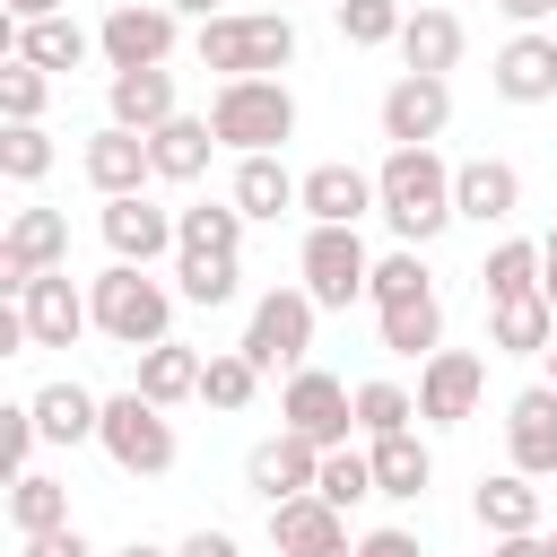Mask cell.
I'll list each match as a JSON object with an SVG mask.
<instances>
[{
	"label": "cell",
	"instance_id": "obj_5",
	"mask_svg": "<svg viewBox=\"0 0 557 557\" xmlns=\"http://www.w3.org/2000/svg\"><path fill=\"white\" fill-rule=\"evenodd\" d=\"M96 444H104V461H113L122 479H165V470H174V453H183V444H174V418H165V409H157L139 383L104 400Z\"/></svg>",
	"mask_w": 557,
	"mask_h": 557
},
{
	"label": "cell",
	"instance_id": "obj_52",
	"mask_svg": "<svg viewBox=\"0 0 557 557\" xmlns=\"http://www.w3.org/2000/svg\"><path fill=\"white\" fill-rule=\"evenodd\" d=\"M165 9H183V17H226V0H165Z\"/></svg>",
	"mask_w": 557,
	"mask_h": 557
},
{
	"label": "cell",
	"instance_id": "obj_25",
	"mask_svg": "<svg viewBox=\"0 0 557 557\" xmlns=\"http://www.w3.org/2000/svg\"><path fill=\"white\" fill-rule=\"evenodd\" d=\"M209 148H218L209 113H174V122H157V131H148L157 183H200V174H209Z\"/></svg>",
	"mask_w": 557,
	"mask_h": 557
},
{
	"label": "cell",
	"instance_id": "obj_20",
	"mask_svg": "<svg viewBox=\"0 0 557 557\" xmlns=\"http://www.w3.org/2000/svg\"><path fill=\"white\" fill-rule=\"evenodd\" d=\"M87 183L104 191V200H122V191H148L157 183V157H148V131H122V122H104L96 139H87Z\"/></svg>",
	"mask_w": 557,
	"mask_h": 557
},
{
	"label": "cell",
	"instance_id": "obj_40",
	"mask_svg": "<svg viewBox=\"0 0 557 557\" xmlns=\"http://www.w3.org/2000/svg\"><path fill=\"white\" fill-rule=\"evenodd\" d=\"M435 278H426V244H400V252H383L374 261V278H366V296H374V313L383 305H409V296H426Z\"/></svg>",
	"mask_w": 557,
	"mask_h": 557
},
{
	"label": "cell",
	"instance_id": "obj_58",
	"mask_svg": "<svg viewBox=\"0 0 557 557\" xmlns=\"http://www.w3.org/2000/svg\"><path fill=\"white\" fill-rule=\"evenodd\" d=\"M548 35H557V26H548Z\"/></svg>",
	"mask_w": 557,
	"mask_h": 557
},
{
	"label": "cell",
	"instance_id": "obj_49",
	"mask_svg": "<svg viewBox=\"0 0 557 557\" xmlns=\"http://www.w3.org/2000/svg\"><path fill=\"white\" fill-rule=\"evenodd\" d=\"M496 557H557V548H548V531H513V540H496Z\"/></svg>",
	"mask_w": 557,
	"mask_h": 557
},
{
	"label": "cell",
	"instance_id": "obj_30",
	"mask_svg": "<svg viewBox=\"0 0 557 557\" xmlns=\"http://www.w3.org/2000/svg\"><path fill=\"white\" fill-rule=\"evenodd\" d=\"M200 366H209V357H200L191 339H157V348H139V374H131V383H139L157 409H174V400H200Z\"/></svg>",
	"mask_w": 557,
	"mask_h": 557
},
{
	"label": "cell",
	"instance_id": "obj_7",
	"mask_svg": "<svg viewBox=\"0 0 557 557\" xmlns=\"http://www.w3.org/2000/svg\"><path fill=\"white\" fill-rule=\"evenodd\" d=\"M174 44H183V9H165V0H113L96 26L104 70H157V61H174Z\"/></svg>",
	"mask_w": 557,
	"mask_h": 557
},
{
	"label": "cell",
	"instance_id": "obj_39",
	"mask_svg": "<svg viewBox=\"0 0 557 557\" xmlns=\"http://www.w3.org/2000/svg\"><path fill=\"white\" fill-rule=\"evenodd\" d=\"M44 104H52V70H35L26 52H9L0 61V122H44Z\"/></svg>",
	"mask_w": 557,
	"mask_h": 557
},
{
	"label": "cell",
	"instance_id": "obj_53",
	"mask_svg": "<svg viewBox=\"0 0 557 557\" xmlns=\"http://www.w3.org/2000/svg\"><path fill=\"white\" fill-rule=\"evenodd\" d=\"M540 261H548V270H557V226H548V235H540Z\"/></svg>",
	"mask_w": 557,
	"mask_h": 557
},
{
	"label": "cell",
	"instance_id": "obj_54",
	"mask_svg": "<svg viewBox=\"0 0 557 557\" xmlns=\"http://www.w3.org/2000/svg\"><path fill=\"white\" fill-rule=\"evenodd\" d=\"M540 296H548V305H557V270H540Z\"/></svg>",
	"mask_w": 557,
	"mask_h": 557
},
{
	"label": "cell",
	"instance_id": "obj_50",
	"mask_svg": "<svg viewBox=\"0 0 557 557\" xmlns=\"http://www.w3.org/2000/svg\"><path fill=\"white\" fill-rule=\"evenodd\" d=\"M9 9V26H35V17H61V0H0Z\"/></svg>",
	"mask_w": 557,
	"mask_h": 557
},
{
	"label": "cell",
	"instance_id": "obj_15",
	"mask_svg": "<svg viewBox=\"0 0 557 557\" xmlns=\"http://www.w3.org/2000/svg\"><path fill=\"white\" fill-rule=\"evenodd\" d=\"M487 87H496L505 104H548V96H557V35H548V26H513L505 52L487 61Z\"/></svg>",
	"mask_w": 557,
	"mask_h": 557
},
{
	"label": "cell",
	"instance_id": "obj_51",
	"mask_svg": "<svg viewBox=\"0 0 557 557\" xmlns=\"http://www.w3.org/2000/svg\"><path fill=\"white\" fill-rule=\"evenodd\" d=\"M113 557H183V548H157V540H122Z\"/></svg>",
	"mask_w": 557,
	"mask_h": 557
},
{
	"label": "cell",
	"instance_id": "obj_48",
	"mask_svg": "<svg viewBox=\"0 0 557 557\" xmlns=\"http://www.w3.org/2000/svg\"><path fill=\"white\" fill-rule=\"evenodd\" d=\"M513 26H557V0H496Z\"/></svg>",
	"mask_w": 557,
	"mask_h": 557
},
{
	"label": "cell",
	"instance_id": "obj_19",
	"mask_svg": "<svg viewBox=\"0 0 557 557\" xmlns=\"http://www.w3.org/2000/svg\"><path fill=\"white\" fill-rule=\"evenodd\" d=\"M174 113H183V87H174L165 61H157V70H113V78H104V122L157 131V122H174Z\"/></svg>",
	"mask_w": 557,
	"mask_h": 557
},
{
	"label": "cell",
	"instance_id": "obj_9",
	"mask_svg": "<svg viewBox=\"0 0 557 557\" xmlns=\"http://www.w3.org/2000/svg\"><path fill=\"white\" fill-rule=\"evenodd\" d=\"M278 426H296L305 444H348V426H357V392L339 383V374H322V366H296L287 374V392H278Z\"/></svg>",
	"mask_w": 557,
	"mask_h": 557
},
{
	"label": "cell",
	"instance_id": "obj_6",
	"mask_svg": "<svg viewBox=\"0 0 557 557\" xmlns=\"http://www.w3.org/2000/svg\"><path fill=\"white\" fill-rule=\"evenodd\" d=\"M296 278H305V296H313L322 313H348V305L366 296V278H374V252H366L357 226H305Z\"/></svg>",
	"mask_w": 557,
	"mask_h": 557
},
{
	"label": "cell",
	"instance_id": "obj_4",
	"mask_svg": "<svg viewBox=\"0 0 557 557\" xmlns=\"http://www.w3.org/2000/svg\"><path fill=\"white\" fill-rule=\"evenodd\" d=\"M209 131H218V148H235V157L287 148V139H296V96H287V78H218Z\"/></svg>",
	"mask_w": 557,
	"mask_h": 557
},
{
	"label": "cell",
	"instance_id": "obj_35",
	"mask_svg": "<svg viewBox=\"0 0 557 557\" xmlns=\"http://www.w3.org/2000/svg\"><path fill=\"white\" fill-rule=\"evenodd\" d=\"M540 270H548V261H540V244H522V235H513V244H496V252L479 261V296H487V305L531 296V287H540Z\"/></svg>",
	"mask_w": 557,
	"mask_h": 557
},
{
	"label": "cell",
	"instance_id": "obj_36",
	"mask_svg": "<svg viewBox=\"0 0 557 557\" xmlns=\"http://www.w3.org/2000/svg\"><path fill=\"white\" fill-rule=\"evenodd\" d=\"M331 17H339V44H348V52L400 44V26H409V9H400V0H331Z\"/></svg>",
	"mask_w": 557,
	"mask_h": 557
},
{
	"label": "cell",
	"instance_id": "obj_3",
	"mask_svg": "<svg viewBox=\"0 0 557 557\" xmlns=\"http://www.w3.org/2000/svg\"><path fill=\"white\" fill-rule=\"evenodd\" d=\"M87 305H96V331L113 339V348H157V339H174V287L157 278V270H139V261H113V270H96L87 278Z\"/></svg>",
	"mask_w": 557,
	"mask_h": 557
},
{
	"label": "cell",
	"instance_id": "obj_27",
	"mask_svg": "<svg viewBox=\"0 0 557 557\" xmlns=\"http://www.w3.org/2000/svg\"><path fill=\"white\" fill-rule=\"evenodd\" d=\"M366 453H374V487H383V496L418 505V496L435 487V453L418 444V426H400V435H366Z\"/></svg>",
	"mask_w": 557,
	"mask_h": 557
},
{
	"label": "cell",
	"instance_id": "obj_44",
	"mask_svg": "<svg viewBox=\"0 0 557 557\" xmlns=\"http://www.w3.org/2000/svg\"><path fill=\"white\" fill-rule=\"evenodd\" d=\"M35 444H44L35 400H9V409H0V461H9V479H17V470H35Z\"/></svg>",
	"mask_w": 557,
	"mask_h": 557
},
{
	"label": "cell",
	"instance_id": "obj_17",
	"mask_svg": "<svg viewBox=\"0 0 557 557\" xmlns=\"http://www.w3.org/2000/svg\"><path fill=\"white\" fill-rule=\"evenodd\" d=\"M26 331H35V348H78L87 331H96V305H87V287H70V270H44L26 296Z\"/></svg>",
	"mask_w": 557,
	"mask_h": 557
},
{
	"label": "cell",
	"instance_id": "obj_42",
	"mask_svg": "<svg viewBox=\"0 0 557 557\" xmlns=\"http://www.w3.org/2000/svg\"><path fill=\"white\" fill-rule=\"evenodd\" d=\"M0 174L9 183H44L52 174V131L44 122H9L0 131Z\"/></svg>",
	"mask_w": 557,
	"mask_h": 557
},
{
	"label": "cell",
	"instance_id": "obj_38",
	"mask_svg": "<svg viewBox=\"0 0 557 557\" xmlns=\"http://www.w3.org/2000/svg\"><path fill=\"white\" fill-rule=\"evenodd\" d=\"M252 392H261V366H252L244 348H209V366H200V400H209V409H252Z\"/></svg>",
	"mask_w": 557,
	"mask_h": 557
},
{
	"label": "cell",
	"instance_id": "obj_41",
	"mask_svg": "<svg viewBox=\"0 0 557 557\" xmlns=\"http://www.w3.org/2000/svg\"><path fill=\"white\" fill-rule=\"evenodd\" d=\"M313 496H331L339 513H348V505H366V496H383V487H374V453H348V444H331V453H322V479H313Z\"/></svg>",
	"mask_w": 557,
	"mask_h": 557
},
{
	"label": "cell",
	"instance_id": "obj_22",
	"mask_svg": "<svg viewBox=\"0 0 557 557\" xmlns=\"http://www.w3.org/2000/svg\"><path fill=\"white\" fill-rule=\"evenodd\" d=\"M453 209H461L470 226H505V218L522 209V174H513L505 157H470V165H453Z\"/></svg>",
	"mask_w": 557,
	"mask_h": 557
},
{
	"label": "cell",
	"instance_id": "obj_29",
	"mask_svg": "<svg viewBox=\"0 0 557 557\" xmlns=\"http://www.w3.org/2000/svg\"><path fill=\"white\" fill-rule=\"evenodd\" d=\"M374 339H383L392 357H418V366H426V357L444 348V296L426 287V296H409V305H383V313H374Z\"/></svg>",
	"mask_w": 557,
	"mask_h": 557
},
{
	"label": "cell",
	"instance_id": "obj_10",
	"mask_svg": "<svg viewBox=\"0 0 557 557\" xmlns=\"http://www.w3.org/2000/svg\"><path fill=\"white\" fill-rule=\"evenodd\" d=\"M44 270H70V218L61 209H17L0 235V296H26Z\"/></svg>",
	"mask_w": 557,
	"mask_h": 557
},
{
	"label": "cell",
	"instance_id": "obj_46",
	"mask_svg": "<svg viewBox=\"0 0 557 557\" xmlns=\"http://www.w3.org/2000/svg\"><path fill=\"white\" fill-rule=\"evenodd\" d=\"M357 557H426V548H418V531H392V522H383V531L357 540Z\"/></svg>",
	"mask_w": 557,
	"mask_h": 557
},
{
	"label": "cell",
	"instance_id": "obj_56",
	"mask_svg": "<svg viewBox=\"0 0 557 557\" xmlns=\"http://www.w3.org/2000/svg\"><path fill=\"white\" fill-rule=\"evenodd\" d=\"M244 9H278V0H244Z\"/></svg>",
	"mask_w": 557,
	"mask_h": 557
},
{
	"label": "cell",
	"instance_id": "obj_13",
	"mask_svg": "<svg viewBox=\"0 0 557 557\" xmlns=\"http://www.w3.org/2000/svg\"><path fill=\"white\" fill-rule=\"evenodd\" d=\"M313 479H322V444H305L296 426H278V435H261V444L244 453V487H252L261 505L313 496Z\"/></svg>",
	"mask_w": 557,
	"mask_h": 557
},
{
	"label": "cell",
	"instance_id": "obj_12",
	"mask_svg": "<svg viewBox=\"0 0 557 557\" xmlns=\"http://www.w3.org/2000/svg\"><path fill=\"white\" fill-rule=\"evenodd\" d=\"M96 226H104V252L113 261H165V252H183V218L174 209H157L148 191H122V200H104L96 209Z\"/></svg>",
	"mask_w": 557,
	"mask_h": 557
},
{
	"label": "cell",
	"instance_id": "obj_32",
	"mask_svg": "<svg viewBox=\"0 0 557 557\" xmlns=\"http://www.w3.org/2000/svg\"><path fill=\"white\" fill-rule=\"evenodd\" d=\"M461 44H470V26L453 9H409V26H400V61L409 70H435V78H453Z\"/></svg>",
	"mask_w": 557,
	"mask_h": 557
},
{
	"label": "cell",
	"instance_id": "obj_16",
	"mask_svg": "<svg viewBox=\"0 0 557 557\" xmlns=\"http://www.w3.org/2000/svg\"><path fill=\"white\" fill-rule=\"evenodd\" d=\"M270 548H278V557H357L348 513H339L331 496H287V505H270Z\"/></svg>",
	"mask_w": 557,
	"mask_h": 557
},
{
	"label": "cell",
	"instance_id": "obj_1",
	"mask_svg": "<svg viewBox=\"0 0 557 557\" xmlns=\"http://www.w3.org/2000/svg\"><path fill=\"white\" fill-rule=\"evenodd\" d=\"M374 191H383V226L400 235V244H435L461 209H453V165L435 157V148H392L383 165H374Z\"/></svg>",
	"mask_w": 557,
	"mask_h": 557
},
{
	"label": "cell",
	"instance_id": "obj_37",
	"mask_svg": "<svg viewBox=\"0 0 557 557\" xmlns=\"http://www.w3.org/2000/svg\"><path fill=\"white\" fill-rule=\"evenodd\" d=\"M183 218V252H244V209L235 200H200V209H174Z\"/></svg>",
	"mask_w": 557,
	"mask_h": 557
},
{
	"label": "cell",
	"instance_id": "obj_55",
	"mask_svg": "<svg viewBox=\"0 0 557 557\" xmlns=\"http://www.w3.org/2000/svg\"><path fill=\"white\" fill-rule=\"evenodd\" d=\"M548 383H557V339H548Z\"/></svg>",
	"mask_w": 557,
	"mask_h": 557
},
{
	"label": "cell",
	"instance_id": "obj_24",
	"mask_svg": "<svg viewBox=\"0 0 557 557\" xmlns=\"http://www.w3.org/2000/svg\"><path fill=\"white\" fill-rule=\"evenodd\" d=\"M548 339H557V305H548L540 287L487 305V348H496V357H548Z\"/></svg>",
	"mask_w": 557,
	"mask_h": 557
},
{
	"label": "cell",
	"instance_id": "obj_47",
	"mask_svg": "<svg viewBox=\"0 0 557 557\" xmlns=\"http://www.w3.org/2000/svg\"><path fill=\"white\" fill-rule=\"evenodd\" d=\"M183 557H244V548H235V531H218V522H200V531L183 540Z\"/></svg>",
	"mask_w": 557,
	"mask_h": 557
},
{
	"label": "cell",
	"instance_id": "obj_2",
	"mask_svg": "<svg viewBox=\"0 0 557 557\" xmlns=\"http://www.w3.org/2000/svg\"><path fill=\"white\" fill-rule=\"evenodd\" d=\"M191 52L218 78H278L296 61V17L287 9H226V17H200Z\"/></svg>",
	"mask_w": 557,
	"mask_h": 557
},
{
	"label": "cell",
	"instance_id": "obj_34",
	"mask_svg": "<svg viewBox=\"0 0 557 557\" xmlns=\"http://www.w3.org/2000/svg\"><path fill=\"white\" fill-rule=\"evenodd\" d=\"M235 278H244V252H174V296L183 305H235Z\"/></svg>",
	"mask_w": 557,
	"mask_h": 557
},
{
	"label": "cell",
	"instance_id": "obj_8",
	"mask_svg": "<svg viewBox=\"0 0 557 557\" xmlns=\"http://www.w3.org/2000/svg\"><path fill=\"white\" fill-rule=\"evenodd\" d=\"M313 313H322V305L305 296V278H296V287H270V296L252 305V322H244V339H235V348H244L261 374H278V366L296 374V366H305V348H313Z\"/></svg>",
	"mask_w": 557,
	"mask_h": 557
},
{
	"label": "cell",
	"instance_id": "obj_31",
	"mask_svg": "<svg viewBox=\"0 0 557 557\" xmlns=\"http://www.w3.org/2000/svg\"><path fill=\"white\" fill-rule=\"evenodd\" d=\"M35 426H44V444H96V426H104V400L87 392V383H44L35 392Z\"/></svg>",
	"mask_w": 557,
	"mask_h": 557
},
{
	"label": "cell",
	"instance_id": "obj_45",
	"mask_svg": "<svg viewBox=\"0 0 557 557\" xmlns=\"http://www.w3.org/2000/svg\"><path fill=\"white\" fill-rule=\"evenodd\" d=\"M26 557H104L78 522H61V531H44V540H26Z\"/></svg>",
	"mask_w": 557,
	"mask_h": 557
},
{
	"label": "cell",
	"instance_id": "obj_14",
	"mask_svg": "<svg viewBox=\"0 0 557 557\" xmlns=\"http://www.w3.org/2000/svg\"><path fill=\"white\" fill-rule=\"evenodd\" d=\"M479 392H487V366H479L470 348H435V357L418 366V418H426V426L479 418Z\"/></svg>",
	"mask_w": 557,
	"mask_h": 557
},
{
	"label": "cell",
	"instance_id": "obj_26",
	"mask_svg": "<svg viewBox=\"0 0 557 557\" xmlns=\"http://www.w3.org/2000/svg\"><path fill=\"white\" fill-rule=\"evenodd\" d=\"M244 218H287L296 200H305V174H287L278 165V148H261V157H235V191H226Z\"/></svg>",
	"mask_w": 557,
	"mask_h": 557
},
{
	"label": "cell",
	"instance_id": "obj_28",
	"mask_svg": "<svg viewBox=\"0 0 557 557\" xmlns=\"http://www.w3.org/2000/svg\"><path fill=\"white\" fill-rule=\"evenodd\" d=\"M9 52H26L35 70H52V78H61V70H87L96 35H87V26L61 9V17H35V26H9Z\"/></svg>",
	"mask_w": 557,
	"mask_h": 557
},
{
	"label": "cell",
	"instance_id": "obj_43",
	"mask_svg": "<svg viewBox=\"0 0 557 557\" xmlns=\"http://www.w3.org/2000/svg\"><path fill=\"white\" fill-rule=\"evenodd\" d=\"M418 418V392L400 383H357V435H400Z\"/></svg>",
	"mask_w": 557,
	"mask_h": 557
},
{
	"label": "cell",
	"instance_id": "obj_57",
	"mask_svg": "<svg viewBox=\"0 0 557 557\" xmlns=\"http://www.w3.org/2000/svg\"><path fill=\"white\" fill-rule=\"evenodd\" d=\"M548 548H557V531H548Z\"/></svg>",
	"mask_w": 557,
	"mask_h": 557
},
{
	"label": "cell",
	"instance_id": "obj_18",
	"mask_svg": "<svg viewBox=\"0 0 557 557\" xmlns=\"http://www.w3.org/2000/svg\"><path fill=\"white\" fill-rule=\"evenodd\" d=\"M505 453H513V470H531V479L557 470V383H531V392L505 400Z\"/></svg>",
	"mask_w": 557,
	"mask_h": 557
},
{
	"label": "cell",
	"instance_id": "obj_21",
	"mask_svg": "<svg viewBox=\"0 0 557 557\" xmlns=\"http://www.w3.org/2000/svg\"><path fill=\"white\" fill-rule=\"evenodd\" d=\"M296 209H305L313 226H357V218H374V209H383V191H374V174H366V165H339V157H331V165H313V174H305V200H296Z\"/></svg>",
	"mask_w": 557,
	"mask_h": 557
},
{
	"label": "cell",
	"instance_id": "obj_11",
	"mask_svg": "<svg viewBox=\"0 0 557 557\" xmlns=\"http://www.w3.org/2000/svg\"><path fill=\"white\" fill-rule=\"evenodd\" d=\"M444 122H453V78L400 70V78L383 87V139H392V148H435Z\"/></svg>",
	"mask_w": 557,
	"mask_h": 557
},
{
	"label": "cell",
	"instance_id": "obj_33",
	"mask_svg": "<svg viewBox=\"0 0 557 557\" xmlns=\"http://www.w3.org/2000/svg\"><path fill=\"white\" fill-rule=\"evenodd\" d=\"M61 522H70V487L44 479V470H17V479H9V531H17V540H44V531H61Z\"/></svg>",
	"mask_w": 557,
	"mask_h": 557
},
{
	"label": "cell",
	"instance_id": "obj_23",
	"mask_svg": "<svg viewBox=\"0 0 557 557\" xmlns=\"http://www.w3.org/2000/svg\"><path fill=\"white\" fill-rule=\"evenodd\" d=\"M470 513H479V531H487V540L540 531V479H531V470H496V479H479V487H470Z\"/></svg>",
	"mask_w": 557,
	"mask_h": 557
}]
</instances>
